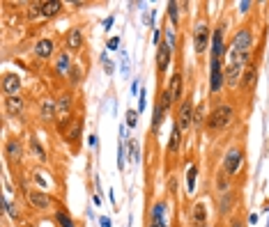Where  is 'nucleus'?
<instances>
[{
	"mask_svg": "<svg viewBox=\"0 0 269 227\" xmlns=\"http://www.w3.org/2000/svg\"><path fill=\"white\" fill-rule=\"evenodd\" d=\"M166 113H168V110L163 108L161 103H156V106H154V117H152V131H154V133H159V129H161V122H163V117H166Z\"/></svg>",
	"mask_w": 269,
	"mask_h": 227,
	"instance_id": "26",
	"label": "nucleus"
},
{
	"mask_svg": "<svg viewBox=\"0 0 269 227\" xmlns=\"http://www.w3.org/2000/svg\"><path fill=\"white\" fill-rule=\"evenodd\" d=\"M30 149H33V154H35V156H37L42 163L46 161V151H44V147L39 145V140H37V138H35V135H33V138H30Z\"/></svg>",
	"mask_w": 269,
	"mask_h": 227,
	"instance_id": "31",
	"label": "nucleus"
},
{
	"mask_svg": "<svg viewBox=\"0 0 269 227\" xmlns=\"http://www.w3.org/2000/svg\"><path fill=\"white\" fill-rule=\"evenodd\" d=\"M136 115H138L136 110H129V113H127V124L129 126H136Z\"/></svg>",
	"mask_w": 269,
	"mask_h": 227,
	"instance_id": "38",
	"label": "nucleus"
},
{
	"mask_svg": "<svg viewBox=\"0 0 269 227\" xmlns=\"http://www.w3.org/2000/svg\"><path fill=\"white\" fill-rule=\"evenodd\" d=\"M23 108H26V101H23L21 97H5V110L7 115H12V117H17V115L23 113Z\"/></svg>",
	"mask_w": 269,
	"mask_h": 227,
	"instance_id": "17",
	"label": "nucleus"
},
{
	"mask_svg": "<svg viewBox=\"0 0 269 227\" xmlns=\"http://www.w3.org/2000/svg\"><path fill=\"white\" fill-rule=\"evenodd\" d=\"M244 69H246V67L239 65V62H228V65H223V76H226V87H230V90H237V87H239V83H242Z\"/></svg>",
	"mask_w": 269,
	"mask_h": 227,
	"instance_id": "7",
	"label": "nucleus"
},
{
	"mask_svg": "<svg viewBox=\"0 0 269 227\" xmlns=\"http://www.w3.org/2000/svg\"><path fill=\"white\" fill-rule=\"evenodd\" d=\"M223 33H226V26H219L212 35V44H210V55L212 60H221L226 55V42H223Z\"/></svg>",
	"mask_w": 269,
	"mask_h": 227,
	"instance_id": "8",
	"label": "nucleus"
},
{
	"mask_svg": "<svg viewBox=\"0 0 269 227\" xmlns=\"http://www.w3.org/2000/svg\"><path fill=\"white\" fill-rule=\"evenodd\" d=\"M239 7H242V12H248V7H251V3H242V5H239Z\"/></svg>",
	"mask_w": 269,
	"mask_h": 227,
	"instance_id": "44",
	"label": "nucleus"
},
{
	"mask_svg": "<svg viewBox=\"0 0 269 227\" xmlns=\"http://www.w3.org/2000/svg\"><path fill=\"white\" fill-rule=\"evenodd\" d=\"M69 83L71 85H78V83H81V67L78 65H71V69H69Z\"/></svg>",
	"mask_w": 269,
	"mask_h": 227,
	"instance_id": "34",
	"label": "nucleus"
},
{
	"mask_svg": "<svg viewBox=\"0 0 269 227\" xmlns=\"http://www.w3.org/2000/svg\"><path fill=\"white\" fill-rule=\"evenodd\" d=\"M55 220H58V225L60 227H76V222H74V218L67 213V211H62L60 209L58 213H55Z\"/></svg>",
	"mask_w": 269,
	"mask_h": 227,
	"instance_id": "30",
	"label": "nucleus"
},
{
	"mask_svg": "<svg viewBox=\"0 0 269 227\" xmlns=\"http://www.w3.org/2000/svg\"><path fill=\"white\" fill-rule=\"evenodd\" d=\"M207 204L205 202H196L191 209V227H207Z\"/></svg>",
	"mask_w": 269,
	"mask_h": 227,
	"instance_id": "12",
	"label": "nucleus"
},
{
	"mask_svg": "<svg viewBox=\"0 0 269 227\" xmlns=\"http://www.w3.org/2000/svg\"><path fill=\"white\" fill-rule=\"evenodd\" d=\"M228 53H253V33L251 28H242L237 30V35L232 37V44Z\"/></svg>",
	"mask_w": 269,
	"mask_h": 227,
	"instance_id": "3",
	"label": "nucleus"
},
{
	"mask_svg": "<svg viewBox=\"0 0 269 227\" xmlns=\"http://www.w3.org/2000/svg\"><path fill=\"white\" fill-rule=\"evenodd\" d=\"M3 206L7 209V216H10L12 220H19V206L17 204H12V202L5 197V200H3Z\"/></svg>",
	"mask_w": 269,
	"mask_h": 227,
	"instance_id": "33",
	"label": "nucleus"
},
{
	"mask_svg": "<svg viewBox=\"0 0 269 227\" xmlns=\"http://www.w3.org/2000/svg\"><path fill=\"white\" fill-rule=\"evenodd\" d=\"M196 174H198V168H196V165H191V170H189V177H187L189 193H194V188H196Z\"/></svg>",
	"mask_w": 269,
	"mask_h": 227,
	"instance_id": "36",
	"label": "nucleus"
},
{
	"mask_svg": "<svg viewBox=\"0 0 269 227\" xmlns=\"http://www.w3.org/2000/svg\"><path fill=\"white\" fill-rule=\"evenodd\" d=\"M230 227H246V225H244L242 218H232V220H230Z\"/></svg>",
	"mask_w": 269,
	"mask_h": 227,
	"instance_id": "39",
	"label": "nucleus"
},
{
	"mask_svg": "<svg viewBox=\"0 0 269 227\" xmlns=\"http://www.w3.org/2000/svg\"><path fill=\"white\" fill-rule=\"evenodd\" d=\"M60 10H62L60 0H46V3H42V19L55 17V14H60Z\"/></svg>",
	"mask_w": 269,
	"mask_h": 227,
	"instance_id": "22",
	"label": "nucleus"
},
{
	"mask_svg": "<svg viewBox=\"0 0 269 227\" xmlns=\"http://www.w3.org/2000/svg\"><path fill=\"white\" fill-rule=\"evenodd\" d=\"M182 149V131L177 124H172V133H170V142H168V151L170 154H177Z\"/></svg>",
	"mask_w": 269,
	"mask_h": 227,
	"instance_id": "23",
	"label": "nucleus"
},
{
	"mask_svg": "<svg viewBox=\"0 0 269 227\" xmlns=\"http://www.w3.org/2000/svg\"><path fill=\"white\" fill-rule=\"evenodd\" d=\"M168 19H170L172 28L180 26V3H175V0H170V3H168Z\"/></svg>",
	"mask_w": 269,
	"mask_h": 227,
	"instance_id": "29",
	"label": "nucleus"
},
{
	"mask_svg": "<svg viewBox=\"0 0 269 227\" xmlns=\"http://www.w3.org/2000/svg\"><path fill=\"white\" fill-rule=\"evenodd\" d=\"M203 124H207V115H205L203 106H200V108H196V113H194V126L196 129H200Z\"/></svg>",
	"mask_w": 269,
	"mask_h": 227,
	"instance_id": "32",
	"label": "nucleus"
},
{
	"mask_svg": "<svg viewBox=\"0 0 269 227\" xmlns=\"http://www.w3.org/2000/svg\"><path fill=\"white\" fill-rule=\"evenodd\" d=\"M19 90H21V76L3 74V94L5 97H17Z\"/></svg>",
	"mask_w": 269,
	"mask_h": 227,
	"instance_id": "11",
	"label": "nucleus"
},
{
	"mask_svg": "<svg viewBox=\"0 0 269 227\" xmlns=\"http://www.w3.org/2000/svg\"><path fill=\"white\" fill-rule=\"evenodd\" d=\"M69 69H71L69 51H62V53L58 55V60H55V71H58V74H69Z\"/></svg>",
	"mask_w": 269,
	"mask_h": 227,
	"instance_id": "25",
	"label": "nucleus"
},
{
	"mask_svg": "<svg viewBox=\"0 0 269 227\" xmlns=\"http://www.w3.org/2000/svg\"><path fill=\"white\" fill-rule=\"evenodd\" d=\"M182 87H184V81H182V71H175L168 83V90H170V97H172V103H180L184 101L182 99Z\"/></svg>",
	"mask_w": 269,
	"mask_h": 227,
	"instance_id": "15",
	"label": "nucleus"
},
{
	"mask_svg": "<svg viewBox=\"0 0 269 227\" xmlns=\"http://www.w3.org/2000/svg\"><path fill=\"white\" fill-rule=\"evenodd\" d=\"M42 17V3H30V10H28V19L35 21V19Z\"/></svg>",
	"mask_w": 269,
	"mask_h": 227,
	"instance_id": "35",
	"label": "nucleus"
},
{
	"mask_svg": "<svg viewBox=\"0 0 269 227\" xmlns=\"http://www.w3.org/2000/svg\"><path fill=\"white\" fill-rule=\"evenodd\" d=\"M5 154H7V158H10V161H14V163L21 161V158H23L21 140H19V138H10V140H7V145H5Z\"/></svg>",
	"mask_w": 269,
	"mask_h": 227,
	"instance_id": "16",
	"label": "nucleus"
},
{
	"mask_svg": "<svg viewBox=\"0 0 269 227\" xmlns=\"http://www.w3.org/2000/svg\"><path fill=\"white\" fill-rule=\"evenodd\" d=\"M81 131H83V119L81 117H76L74 119V126L69 129V133H67V142H69L71 147H78V140H81Z\"/></svg>",
	"mask_w": 269,
	"mask_h": 227,
	"instance_id": "21",
	"label": "nucleus"
},
{
	"mask_svg": "<svg viewBox=\"0 0 269 227\" xmlns=\"http://www.w3.org/2000/svg\"><path fill=\"white\" fill-rule=\"evenodd\" d=\"M118 44H120V39H118V37H113L111 42H108V49H118Z\"/></svg>",
	"mask_w": 269,
	"mask_h": 227,
	"instance_id": "41",
	"label": "nucleus"
},
{
	"mask_svg": "<svg viewBox=\"0 0 269 227\" xmlns=\"http://www.w3.org/2000/svg\"><path fill=\"white\" fill-rule=\"evenodd\" d=\"M145 90H143V92H140V110H145Z\"/></svg>",
	"mask_w": 269,
	"mask_h": 227,
	"instance_id": "42",
	"label": "nucleus"
},
{
	"mask_svg": "<svg viewBox=\"0 0 269 227\" xmlns=\"http://www.w3.org/2000/svg\"><path fill=\"white\" fill-rule=\"evenodd\" d=\"M235 117H237V113H235V106L232 103H228V101H223V103H219L214 110H212L210 115H207V129L210 131H226L228 126H232V122H235Z\"/></svg>",
	"mask_w": 269,
	"mask_h": 227,
	"instance_id": "1",
	"label": "nucleus"
},
{
	"mask_svg": "<svg viewBox=\"0 0 269 227\" xmlns=\"http://www.w3.org/2000/svg\"><path fill=\"white\" fill-rule=\"evenodd\" d=\"M170 60H172V46L163 39V42L156 46V71L163 74V71L170 67Z\"/></svg>",
	"mask_w": 269,
	"mask_h": 227,
	"instance_id": "9",
	"label": "nucleus"
},
{
	"mask_svg": "<svg viewBox=\"0 0 269 227\" xmlns=\"http://www.w3.org/2000/svg\"><path fill=\"white\" fill-rule=\"evenodd\" d=\"M65 49L71 51V53H76V51H81V49H83V33H81V28H71L69 33H67V37H65Z\"/></svg>",
	"mask_w": 269,
	"mask_h": 227,
	"instance_id": "13",
	"label": "nucleus"
},
{
	"mask_svg": "<svg viewBox=\"0 0 269 227\" xmlns=\"http://www.w3.org/2000/svg\"><path fill=\"white\" fill-rule=\"evenodd\" d=\"M129 149H131V158H134V161H138V142L131 140L129 142Z\"/></svg>",
	"mask_w": 269,
	"mask_h": 227,
	"instance_id": "37",
	"label": "nucleus"
},
{
	"mask_svg": "<svg viewBox=\"0 0 269 227\" xmlns=\"http://www.w3.org/2000/svg\"><path fill=\"white\" fill-rule=\"evenodd\" d=\"M71 106H74V94H71V92H65L62 97L58 99V113L62 115V119H69Z\"/></svg>",
	"mask_w": 269,
	"mask_h": 227,
	"instance_id": "19",
	"label": "nucleus"
},
{
	"mask_svg": "<svg viewBox=\"0 0 269 227\" xmlns=\"http://www.w3.org/2000/svg\"><path fill=\"white\" fill-rule=\"evenodd\" d=\"M42 119L44 122H51V119L55 117V113H58V101H53V99H42Z\"/></svg>",
	"mask_w": 269,
	"mask_h": 227,
	"instance_id": "20",
	"label": "nucleus"
},
{
	"mask_svg": "<svg viewBox=\"0 0 269 227\" xmlns=\"http://www.w3.org/2000/svg\"><path fill=\"white\" fill-rule=\"evenodd\" d=\"M150 227H168L166 222H150Z\"/></svg>",
	"mask_w": 269,
	"mask_h": 227,
	"instance_id": "43",
	"label": "nucleus"
},
{
	"mask_svg": "<svg viewBox=\"0 0 269 227\" xmlns=\"http://www.w3.org/2000/svg\"><path fill=\"white\" fill-rule=\"evenodd\" d=\"M210 44H212L210 26H207V21H198L194 28V51L198 55H203L205 51L210 49Z\"/></svg>",
	"mask_w": 269,
	"mask_h": 227,
	"instance_id": "4",
	"label": "nucleus"
},
{
	"mask_svg": "<svg viewBox=\"0 0 269 227\" xmlns=\"http://www.w3.org/2000/svg\"><path fill=\"white\" fill-rule=\"evenodd\" d=\"M53 53H55V42L53 39H39L37 44H35V55H37L39 60H49V58H53Z\"/></svg>",
	"mask_w": 269,
	"mask_h": 227,
	"instance_id": "14",
	"label": "nucleus"
},
{
	"mask_svg": "<svg viewBox=\"0 0 269 227\" xmlns=\"http://www.w3.org/2000/svg\"><path fill=\"white\" fill-rule=\"evenodd\" d=\"M23 227H33V225H23Z\"/></svg>",
	"mask_w": 269,
	"mask_h": 227,
	"instance_id": "45",
	"label": "nucleus"
},
{
	"mask_svg": "<svg viewBox=\"0 0 269 227\" xmlns=\"http://www.w3.org/2000/svg\"><path fill=\"white\" fill-rule=\"evenodd\" d=\"M166 211H168V204L163 200H159L150 211V222H163L166 218Z\"/></svg>",
	"mask_w": 269,
	"mask_h": 227,
	"instance_id": "24",
	"label": "nucleus"
},
{
	"mask_svg": "<svg viewBox=\"0 0 269 227\" xmlns=\"http://www.w3.org/2000/svg\"><path fill=\"white\" fill-rule=\"evenodd\" d=\"M255 78H258V67H255V65H248L246 69H244V76H242V83H239V87H242V90H253V85H255Z\"/></svg>",
	"mask_w": 269,
	"mask_h": 227,
	"instance_id": "18",
	"label": "nucleus"
},
{
	"mask_svg": "<svg viewBox=\"0 0 269 227\" xmlns=\"http://www.w3.org/2000/svg\"><path fill=\"white\" fill-rule=\"evenodd\" d=\"M194 113H196V108H194V101L191 99H184L182 103H180V108H177V117H175V124L180 126V131H189V126L194 124Z\"/></svg>",
	"mask_w": 269,
	"mask_h": 227,
	"instance_id": "6",
	"label": "nucleus"
},
{
	"mask_svg": "<svg viewBox=\"0 0 269 227\" xmlns=\"http://www.w3.org/2000/svg\"><path fill=\"white\" fill-rule=\"evenodd\" d=\"M232 202H235V195H232V193H223V195H221V200H219V211L223 213V216L232 211Z\"/></svg>",
	"mask_w": 269,
	"mask_h": 227,
	"instance_id": "27",
	"label": "nucleus"
},
{
	"mask_svg": "<svg viewBox=\"0 0 269 227\" xmlns=\"http://www.w3.org/2000/svg\"><path fill=\"white\" fill-rule=\"evenodd\" d=\"M216 190H219L221 195H223V193H230V177H228L226 172H219V174H216Z\"/></svg>",
	"mask_w": 269,
	"mask_h": 227,
	"instance_id": "28",
	"label": "nucleus"
},
{
	"mask_svg": "<svg viewBox=\"0 0 269 227\" xmlns=\"http://www.w3.org/2000/svg\"><path fill=\"white\" fill-rule=\"evenodd\" d=\"M226 87V76H223V62L212 60L210 62V94H219Z\"/></svg>",
	"mask_w": 269,
	"mask_h": 227,
	"instance_id": "5",
	"label": "nucleus"
},
{
	"mask_svg": "<svg viewBox=\"0 0 269 227\" xmlns=\"http://www.w3.org/2000/svg\"><path fill=\"white\" fill-rule=\"evenodd\" d=\"M26 197H28V204L33 206V209H37V211H46L51 206V197H49V193H44V190L30 188L26 193Z\"/></svg>",
	"mask_w": 269,
	"mask_h": 227,
	"instance_id": "10",
	"label": "nucleus"
},
{
	"mask_svg": "<svg viewBox=\"0 0 269 227\" xmlns=\"http://www.w3.org/2000/svg\"><path fill=\"white\" fill-rule=\"evenodd\" d=\"M104 69H106V74H113V62H111V60H104Z\"/></svg>",
	"mask_w": 269,
	"mask_h": 227,
	"instance_id": "40",
	"label": "nucleus"
},
{
	"mask_svg": "<svg viewBox=\"0 0 269 227\" xmlns=\"http://www.w3.org/2000/svg\"><path fill=\"white\" fill-rule=\"evenodd\" d=\"M244 165V149L242 147H230L226 151V156H223V172L228 177H235Z\"/></svg>",
	"mask_w": 269,
	"mask_h": 227,
	"instance_id": "2",
	"label": "nucleus"
}]
</instances>
